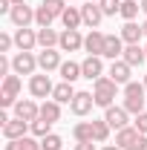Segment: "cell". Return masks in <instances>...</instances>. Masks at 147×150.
Returning <instances> with one entry per match:
<instances>
[{"label":"cell","mask_w":147,"mask_h":150,"mask_svg":"<svg viewBox=\"0 0 147 150\" xmlns=\"http://www.w3.org/2000/svg\"><path fill=\"white\" fill-rule=\"evenodd\" d=\"M127 150H147V136H144V133H139V139H136Z\"/></svg>","instance_id":"cell-39"},{"label":"cell","mask_w":147,"mask_h":150,"mask_svg":"<svg viewBox=\"0 0 147 150\" xmlns=\"http://www.w3.org/2000/svg\"><path fill=\"white\" fill-rule=\"evenodd\" d=\"M61 23H64L66 29H78V26L84 23V18H81V9H78V6H66V12L61 15Z\"/></svg>","instance_id":"cell-23"},{"label":"cell","mask_w":147,"mask_h":150,"mask_svg":"<svg viewBox=\"0 0 147 150\" xmlns=\"http://www.w3.org/2000/svg\"><path fill=\"white\" fill-rule=\"evenodd\" d=\"M124 40L121 35H107V43H104V58H110V61H118V58L124 55Z\"/></svg>","instance_id":"cell-18"},{"label":"cell","mask_w":147,"mask_h":150,"mask_svg":"<svg viewBox=\"0 0 147 150\" xmlns=\"http://www.w3.org/2000/svg\"><path fill=\"white\" fill-rule=\"evenodd\" d=\"M52 98H55L58 104H72V98H75L72 84H69V81H61L55 90H52Z\"/></svg>","instance_id":"cell-20"},{"label":"cell","mask_w":147,"mask_h":150,"mask_svg":"<svg viewBox=\"0 0 147 150\" xmlns=\"http://www.w3.org/2000/svg\"><path fill=\"white\" fill-rule=\"evenodd\" d=\"M133 127L147 136V112H139V115H136V124H133Z\"/></svg>","instance_id":"cell-37"},{"label":"cell","mask_w":147,"mask_h":150,"mask_svg":"<svg viewBox=\"0 0 147 150\" xmlns=\"http://www.w3.org/2000/svg\"><path fill=\"white\" fill-rule=\"evenodd\" d=\"M15 115L23 121H35V118H40V107L32 98H20V101H15Z\"/></svg>","instance_id":"cell-12"},{"label":"cell","mask_w":147,"mask_h":150,"mask_svg":"<svg viewBox=\"0 0 147 150\" xmlns=\"http://www.w3.org/2000/svg\"><path fill=\"white\" fill-rule=\"evenodd\" d=\"M144 84H139V81H130L124 84V98H144Z\"/></svg>","instance_id":"cell-32"},{"label":"cell","mask_w":147,"mask_h":150,"mask_svg":"<svg viewBox=\"0 0 147 150\" xmlns=\"http://www.w3.org/2000/svg\"><path fill=\"white\" fill-rule=\"evenodd\" d=\"M52 20H55V15H52V12L40 3V6L35 9V23L40 26V29H46V26H52Z\"/></svg>","instance_id":"cell-29"},{"label":"cell","mask_w":147,"mask_h":150,"mask_svg":"<svg viewBox=\"0 0 147 150\" xmlns=\"http://www.w3.org/2000/svg\"><path fill=\"white\" fill-rule=\"evenodd\" d=\"M130 72H133V67H130L127 61L118 58V61H112V64H110V72H107V75H110L118 87H124V84H130Z\"/></svg>","instance_id":"cell-15"},{"label":"cell","mask_w":147,"mask_h":150,"mask_svg":"<svg viewBox=\"0 0 147 150\" xmlns=\"http://www.w3.org/2000/svg\"><path fill=\"white\" fill-rule=\"evenodd\" d=\"M104 43H107V35L98 32V29H90V35L84 38V49H87V55H101V58H104Z\"/></svg>","instance_id":"cell-10"},{"label":"cell","mask_w":147,"mask_h":150,"mask_svg":"<svg viewBox=\"0 0 147 150\" xmlns=\"http://www.w3.org/2000/svg\"><path fill=\"white\" fill-rule=\"evenodd\" d=\"M141 29H144V35H147V20H144V23H141Z\"/></svg>","instance_id":"cell-45"},{"label":"cell","mask_w":147,"mask_h":150,"mask_svg":"<svg viewBox=\"0 0 147 150\" xmlns=\"http://www.w3.org/2000/svg\"><path fill=\"white\" fill-rule=\"evenodd\" d=\"M84 46V35L78 29H64L61 32V40H58V49L61 52H78Z\"/></svg>","instance_id":"cell-4"},{"label":"cell","mask_w":147,"mask_h":150,"mask_svg":"<svg viewBox=\"0 0 147 150\" xmlns=\"http://www.w3.org/2000/svg\"><path fill=\"white\" fill-rule=\"evenodd\" d=\"M81 72H84V78H90V81H98L104 75V58L101 55H87L81 61Z\"/></svg>","instance_id":"cell-8"},{"label":"cell","mask_w":147,"mask_h":150,"mask_svg":"<svg viewBox=\"0 0 147 150\" xmlns=\"http://www.w3.org/2000/svg\"><path fill=\"white\" fill-rule=\"evenodd\" d=\"M9 69H12V61H9L6 55H0V75L6 78V75H9Z\"/></svg>","instance_id":"cell-40"},{"label":"cell","mask_w":147,"mask_h":150,"mask_svg":"<svg viewBox=\"0 0 147 150\" xmlns=\"http://www.w3.org/2000/svg\"><path fill=\"white\" fill-rule=\"evenodd\" d=\"M29 130H32V121H23V118H18V115L3 124V136H6V139H23Z\"/></svg>","instance_id":"cell-9"},{"label":"cell","mask_w":147,"mask_h":150,"mask_svg":"<svg viewBox=\"0 0 147 150\" xmlns=\"http://www.w3.org/2000/svg\"><path fill=\"white\" fill-rule=\"evenodd\" d=\"M144 52H147V46H144Z\"/></svg>","instance_id":"cell-49"},{"label":"cell","mask_w":147,"mask_h":150,"mask_svg":"<svg viewBox=\"0 0 147 150\" xmlns=\"http://www.w3.org/2000/svg\"><path fill=\"white\" fill-rule=\"evenodd\" d=\"M110 124H107V121H104V118H98V121H92V139H95V142H98V144H104V142H107V139H110Z\"/></svg>","instance_id":"cell-26"},{"label":"cell","mask_w":147,"mask_h":150,"mask_svg":"<svg viewBox=\"0 0 147 150\" xmlns=\"http://www.w3.org/2000/svg\"><path fill=\"white\" fill-rule=\"evenodd\" d=\"M61 52H58L55 46L52 49H43V52H37V67L43 69V72H52V69H61Z\"/></svg>","instance_id":"cell-13"},{"label":"cell","mask_w":147,"mask_h":150,"mask_svg":"<svg viewBox=\"0 0 147 150\" xmlns=\"http://www.w3.org/2000/svg\"><path fill=\"white\" fill-rule=\"evenodd\" d=\"M43 6H46L55 18H61V15L66 12V0H43Z\"/></svg>","instance_id":"cell-35"},{"label":"cell","mask_w":147,"mask_h":150,"mask_svg":"<svg viewBox=\"0 0 147 150\" xmlns=\"http://www.w3.org/2000/svg\"><path fill=\"white\" fill-rule=\"evenodd\" d=\"M6 150H23V142H20V139H9Z\"/></svg>","instance_id":"cell-41"},{"label":"cell","mask_w":147,"mask_h":150,"mask_svg":"<svg viewBox=\"0 0 147 150\" xmlns=\"http://www.w3.org/2000/svg\"><path fill=\"white\" fill-rule=\"evenodd\" d=\"M81 18H84V26L98 29V23L107 18V15L101 12V6H98V3H84V6H81Z\"/></svg>","instance_id":"cell-14"},{"label":"cell","mask_w":147,"mask_h":150,"mask_svg":"<svg viewBox=\"0 0 147 150\" xmlns=\"http://www.w3.org/2000/svg\"><path fill=\"white\" fill-rule=\"evenodd\" d=\"M18 93H20V75H6L3 78V93H0V107H15L18 101Z\"/></svg>","instance_id":"cell-2"},{"label":"cell","mask_w":147,"mask_h":150,"mask_svg":"<svg viewBox=\"0 0 147 150\" xmlns=\"http://www.w3.org/2000/svg\"><path fill=\"white\" fill-rule=\"evenodd\" d=\"M15 46H18L20 52H32L37 46V32L35 29H15Z\"/></svg>","instance_id":"cell-11"},{"label":"cell","mask_w":147,"mask_h":150,"mask_svg":"<svg viewBox=\"0 0 147 150\" xmlns=\"http://www.w3.org/2000/svg\"><path fill=\"white\" fill-rule=\"evenodd\" d=\"M121 61H127L130 67H141V64L147 61L144 46H139V43H127V46H124V55H121Z\"/></svg>","instance_id":"cell-17"},{"label":"cell","mask_w":147,"mask_h":150,"mask_svg":"<svg viewBox=\"0 0 147 150\" xmlns=\"http://www.w3.org/2000/svg\"><path fill=\"white\" fill-rule=\"evenodd\" d=\"M104 121L110 124L112 130H121V127H130V112L124 110V107H107L104 110Z\"/></svg>","instance_id":"cell-7"},{"label":"cell","mask_w":147,"mask_h":150,"mask_svg":"<svg viewBox=\"0 0 147 150\" xmlns=\"http://www.w3.org/2000/svg\"><path fill=\"white\" fill-rule=\"evenodd\" d=\"M144 87H147V75H144Z\"/></svg>","instance_id":"cell-48"},{"label":"cell","mask_w":147,"mask_h":150,"mask_svg":"<svg viewBox=\"0 0 147 150\" xmlns=\"http://www.w3.org/2000/svg\"><path fill=\"white\" fill-rule=\"evenodd\" d=\"M136 139H139V130H136V127H121V130H115V144L121 150H127Z\"/></svg>","instance_id":"cell-24"},{"label":"cell","mask_w":147,"mask_h":150,"mask_svg":"<svg viewBox=\"0 0 147 150\" xmlns=\"http://www.w3.org/2000/svg\"><path fill=\"white\" fill-rule=\"evenodd\" d=\"M49 133H52V121H46V118H35V121H32V136L43 139V136H49Z\"/></svg>","instance_id":"cell-30"},{"label":"cell","mask_w":147,"mask_h":150,"mask_svg":"<svg viewBox=\"0 0 147 150\" xmlns=\"http://www.w3.org/2000/svg\"><path fill=\"white\" fill-rule=\"evenodd\" d=\"M141 38H144V29H141L136 20H127V23L121 26V40H124V43H139Z\"/></svg>","instance_id":"cell-19"},{"label":"cell","mask_w":147,"mask_h":150,"mask_svg":"<svg viewBox=\"0 0 147 150\" xmlns=\"http://www.w3.org/2000/svg\"><path fill=\"white\" fill-rule=\"evenodd\" d=\"M20 142H23V150H43L40 147V139H35V136H23Z\"/></svg>","instance_id":"cell-36"},{"label":"cell","mask_w":147,"mask_h":150,"mask_svg":"<svg viewBox=\"0 0 147 150\" xmlns=\"http://www.w3.org/2000/svg\"><path fill=\"white\" fill-rule=\"evenodd\" d=\"M72 150H95V144H92V142H75Z\"/></svg>","instance_id":"cell-42"},{"label":"cell","mask_w":147,"mask_h":150,"mask_svg":"<svg viewBox=\"0 0 147 150\" xmlns=\"http://www.w3.org/2000/svg\"><path fill=\"white\" fill-rule=\"evenodd\" d=\"M12 46H15V38H12V35H0V55L9 52Z\"/></svg>","instance_id":"cell-38"},{"label":"cell","mask_w":147,"mask_h":150,"mask_svg":"<svg viewBox=\"0 0 147 150\" xmlns=\"http://www.w3.org/2000/svg\"><path fill=\"white\" fill-rule=\"evenodd\" d=\"M130 115H139V112H144V98H124V104H121Z\"/></svg>","instance_id":"cell-33"},{"label":"cell","mask_w":147,"mask_h":150,"mask_svg":"<svg viewBox=\"0 0 147 150\" xmlns=\"http://www.w3.org/2000/svg\"><path fill=\"white\" fill-rule=\"evenodd\" d=\"M9 18H12V23H15L18 29H26V26L35 20V9H32L29 3H18V6H12Z\"/></svg>","instance_id":"cell-6"},{"label":"cell","mask_w":147,"mask_h":150,"mask_svg":"<svg viewBox=\"0 0 147 150\" xmlns=\"http://www.w3.org/2000/svg\"><path fill=\"white\" fill-rule=\"evenodd\" d=\"M115 95H118V84L107 78V75H101L98 81H92V98H95V107H112V101H115Z\"/></svg>","instance_id":"cell-1"},{"label":"cell","mask_w":147,"mask_h":150,"mask_svg":"<svg viewBox=\"0 0 147 150\" xmlns=\"http://www.w3.org/2000/svg\"><path fill=\"white\" fill-rule=\"evenodd\" d=\"M92 107H95V98H92V93H75L72 104H69V110H72L75 115H90Z\"/></svg>","instance_id":"cell-16"},{"label":"cell","mask_w":147,"mask_h":150,"mask_svg":"<svg viewBox=\"0 0 147 150\" xmlns=\"http://www.w3.org/2000/svg\"><path fill=\"white\" fill-rule=\"evenodd\" d=\"M84 3H98V0H84Z\"/></svg>","instance_id":"cell-47"},{"label":"cell","mask_w":147,"mask_h":150,"mask_svg":"<svg viewBox=\"0 0 147 150\" xmlns=\"http://www.w3.org/2000/svg\"><path fill=\"white\" fill-rule=\"evenodd\" d=\"M58 40H61V35H58L52 26H46V29H37V46H43V49H52V46H58Z\"/></svg>","instance_id":"cell-22"},{"label":"cell","mask_w":147,"mask_h":150,"mask_svg":"<svg viewBox=\"0 0 147 150\" xmlns=\"http://www.w3.org/2000/svg\"><path fill=\"white\" fill-rule=\"evenodd\" d=\"M139 9H141V3H136V0H121V9H118V15H121L124 20H136Z\"/></svg>","instance_id":"cell-28"},{"label":"cell","mask_w":147,"mask_h":150,"mask_svg":"<svg viewBox=\"0 0 147 150\" xmlns=\"http://www.w3.org/2000/svg\"><path fill=\"white\" fill-rule=\"evenodd\" d=\"M98 6H101V12L110 18V15H118V9H121V0H98Z\"/></svg>","instance_id":"cell-34"},{"label":"cell","mask_w":147,"mask_h":150,"mask_svg":"<svg viewBox=\"0 0 147 150\" xmlns=\"http://www.w3.org/2000/svg\"><path fill=\"white\" fill-rule=\"evenodd\" d=\"M40 147H43V150H61V147H64V139H61L58 133H49V136L40 139Z\"/></svg>","instance_id":"cell-31"},{"label":"cell","mask_w":147,"mask_h":150,"mask_svg":"<svg viewBox=\"0 0 147 150\" xmlns=\"http://www.w3.org/2000/svg\"><path fill=\"white\" fill-rule=\"evenodd\" d=\"M12 3H15V6H18V3H26V0H12Z\"/></svg>","instance_id":"cell-46"},{"label":"cell","mask_w":147,"mask_h":150,"mask_svg":"<svg viewBox=\"0 0 147 150\" xmlns=\"http://www.w3.org/2000/svg\"><path fill=\"white\" fill-rule=\"evenodd\" d=\"M141 12H144V15H147V0H141Z\"/></svg>","instance_id":"cell-44"},{"label":"cell","mask_w":147,"mask_h":150,"mask_svg":"<svg viewBox=\"0 0 147 150\" xmlns=\"http://www.w3.org/2000/svg\"><path fill=\"white\" fill-rule=\"evenodd\" d=\"M52 81H49V75H32L29 78V93H32V98H49L52 95Z\"/></svg>","instance_id":"cell-5"},{"label":"cell","mask_w":147,"mask_h":150,"mask_svg":"<svg viewBox=\"0 0 147 150\" xmlns=\"http://www.w3.org/2000/svg\"><path fill=\"white\" fill-rule=\"evenodd\" d=\"M72 136H75V142H95V139H92V121H81V124H75V127H72Z\"/></svg>","instance_id":"cell-27"},{"label":"cell","mask_w":147,"mask_h":150,"mask_svg":"<svg viewBox=\"0 0 147 150\" xmlns=\"http://www.w3.org/2000/svg\"><path fill=\"white\" fill-rule=\"evenodd\" d=\"M12 69H15V75H35L37 55H32V52H18V55L12 58Z\"/></svg>","instance_id":"cell-3"},{"label":"cell","mask_w":147,"mask_h":150,"mask_svg":"<svg viewBox=\"0 0 147 150\" xmlns=\"http://www.w3.org/2000/svg\"><path fill=\"white\" fill-rule=\"evenodd\" d=\"M40 118H46V121H52V124L61 118V104H58L55 98H49V101L40 104Z\"/></svg>","instance_id":"cell-25"},{"label":"cell","mask_w":147,"mask_h":150,"mask_svg":"<svg viewBox=\"0 0 147 150\" xmlns=\"http://www.w3.org/2000/svg\"><path fill=\"white\" fill-rule=\"evenodd\" d=\"M101 150H121V147H118V144H104Z\"/></svg>","instance_id":"cell-43"},{"label":"cell","mask_w":147,"mask_h":150,"mask_svg":"<svg viewBox=\"0 0 147 150\" xmlns=\"http://www.w3.org/2000/svg\"><path fill=\"white\" fill-rule=\"evenodd\" d=\"M58 72H61V78H64V81H69V84H75L78 78H84V72H81V64H75V61H64Z\"/></svg>","instance_id":"cell-21"}]
</instances>
